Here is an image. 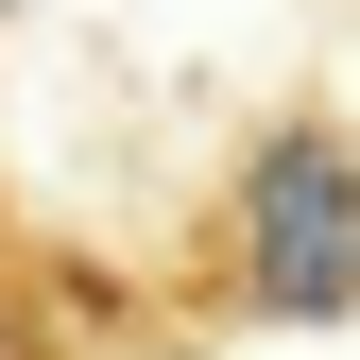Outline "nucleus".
Segmentation results:
<instances>
[{
	"instance_id": "f03ea898",
	"label": "nucleus",
	"mask_w": 360,
	"mask_h": 360,
	"mask_svg": "<svg viewBox=\"0 0 360 360\" xmlns=\"http://www.w3.org/2000/svg\"><path fill=\"white\" fill-rule=\"evenodd\" d=\"M0 360H120L103 275H86V257H69L18 189H0Z\"/></svg>"
},
{
	"instance_id": "f257e3e1",
	"label": "nucleus",
	"mask_w": 360,
	"mask_h": 360,
	"mask_svg": "<svg viewBox=\"0 0 360 360\" xmlns=\"http://www.w3.org/2000/svg\"><path fill=\"white\" fill-rule=\"evenodd\" d=\"M189 326H360V120L343 103H275L240 120V155L189 206Z\"/></svg>"
}]
</instances>
